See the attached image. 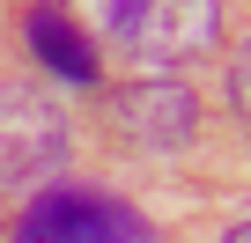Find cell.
<instances>
[{
	"mask_svg": "<svg viewBox=\"0 0 251 243\" xmlns=\"http://www.w3.org/2000/svg\"><path fill=\"white\" fill-rule=\"evenodd\" d=\"M59 8H67L89 37H126V22H133L141 0H59Z\"/></svg>",
	"mask_w": 251,
	"mask_h": 243,
	"instance_id": "cell-6",
	"label": "cell"
},
{
	"mask_svg": "<svg viewBox=\"0 0 251 243\" xmlns=\"http://www.w3.org/2000/svg\"><path fill=\"white\" fill-rule=\"evenodd\" d=\"M67 162V118L23 88V81H0V192H37L45 177H59Z\"/></svg>",
	"mask_w": 251,
	"mask_h": 243,
	"instance_id": "cell-2",
	"label": "cell"
},
{
	"mask_svg": "<svg viewBox=\"0 0 251 243\" xmlns=\"http://www.w3.org/2000/svg\"><path fill=\"white\" fill-rule=\"evenodd\" d=\"M222 243H251V221H236V228H229V236H222Z\"/></svg>",
	"mask_w": 251,
	"mask_h": 243,
	"instance_id": "cell-8",
	"label": "cell"
},
{
	"mask_svg": "<svg viewBox=\"0 0 251 243\" xmlns=\"http://www.w3.org/2000/svg\"><path fill=\"white\" fill-rule=\"evenodd\" d=\"M30 52L59 81H96V37L59 8V0H37V8H30Z\"/></svg>",
	"mask_w": 251,
	"mask_h": 243,
	"instance_id": "cell-5",
	"label": "cell"
},
{
	"mask_svg": "<svg viewBox=\"0 0 251 243\" xmlns=\"http://www.w3.org/2000/svg\"><path fill=\"white\" fill-rule=\"evenodd\" d=\"M15 243H155V228L126 199H103L81 184H45L30 199V214L15 221Z\"/></svg>",
	"mask_w": 251,
	"mask_h": 243,
	"instance_id": "cell-1",
	"label": "cell"
},
{
	"mask_svg": "<svg viewBox=\"0 0 251 243\" xmlns=\"http://www.w3.org/2000/svg\"><path fill=\"white\" fill-rule=\"evenodd\" d=\"M111 118H118V133L133 148H148V155H177L200 133V103H192L185 81H126L111 96Z\"/></svg>",
	"mask_w": 251,
	"mask_h": 243,
	"instance_id": "cell-4",
	"label": "cell"
},
{
	"mask_svg": "<svg viewBox=\"0 0 251 243\" xmlns=\"http://www.w3.org/2000/svg\"><path fill=\"white\" fill-rule=\"evenodd\" d=\"M214 37H222V8H214V0H141L118 44L133 52L141 66H185Z\"/></svg>",
	"mask_w": 251,
	"mask_h": 243,
	"instance_id": "cell-3",
	"label": "cell"
},
{
	"mask_svg": "<svg viewBox=\"0 0 251 243\" xmlns=\"http://www.w3.org/2000/svg\"><path fill=\"white\" fill-rule=\"evenodd\" d=\"M229 96H236V110L251 118V44L236 52V66H229Z\"/></svg>",
	"mask_w": 251,
	"mask_h": 243,
	"instance_id": "cell-7",
	"label": "cell"
}]
</instances>
